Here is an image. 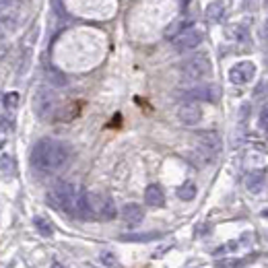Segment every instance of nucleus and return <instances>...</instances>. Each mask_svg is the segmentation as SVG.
<instances>
[{"label":"nucleus","instance_id":"1","mask_svg":"<svg viewBox=\"0 0 268 268\" xmlns=\"http://www.w3.org/2000/svg\"><path fill=\"white\" fill-rule=\"evenodd\" d=\"M68 161V148L54 138L40 140L31 151V165L42 173H56Z\"/></svg>","mask_w":268,"mask_h":268},{"label":"nucleus","instance_id":"2","mask_svg":"<svg viewBox=\"0 0 268 268\" xmlns=\"http://www.w3.org/2000/svg\"><path fill=\"white\" fill-rule=\"evenodd\" d=\"M79 190L74 184L70 182H58L52 192H50V202L62 213H68V215H74L76 211V200H79Z\"/></svg>","mask_w":268,"mask_h":268},{"label":"nucleus","instance_id":"3","mask_svg":"<svg viewBox=\"0 0 268 268\" xmlns=\"http://www.w3.org/2000/svg\"><path fill=\"white\" fill-rule=\"evenodd\" d=\"M180 70H182V76L188 81H202L213 72V66L206 54H194L182 62Z\"/></svg>","mask_w":268,"mask_h":268},{"label":"nucleus","instance_id":"4","mask_svg":"<svg viewBox=\"0 0 268 268\" xmlns=\"http://www.w3.org/2000/svg\"><path fill=\"white\" fill-rule=\"evenodd\" d=\"M58 97L50 87H37L33 95V111L40 120H48V118L56 111Z\"/></svg>","mask_w":268,"mask_h":268},{"label":"nucleus","instance_id":"5","mask_svg":"<svg viewBox=\"0 0 268 268\" xmlns=\"http://www.w3.org/2000/svg\"><path fill=\"white\" fill-rule=\"evenodd\" d=\"M196 144H198V151L204 159H211L221 151V136L215 130H204L196 134Z\"/></svg>","mask_w":268,"mask_h":268},{"label":"nucleus","instance_id":"6","mask_svg":"<svg viewBox=\"0 0 268 268\" xmlns=\"http://www.w3.org/2000/svg\"><path fill=\"white\" fill-rule=\"evenodd\" d=\"M173 44L177 50H194L198 44H202V31L200 29H194V27L182 29L180 35L173 40Z\"/></svg>","mask_w":268,"mask_h":268},{"label":"nucleus","instance_id":"7","mask_svg":"<svg viewBox=\"0 0 268 268\" xmlns=\"http://www.w3.org/2000/svg\"><path fill=\"white\" fill-rule=\"evenodd\" d=\"M177 118H180V122L186 124V126H196L200 120H202V109L198 103H194L192 99L182 103L177 107Z\"/></svg>","mask_w":268,"mask_h":268},{"label":"nucleus","instance_id":"8","mask_svg":"<svg viewBox=\"0 0 268 268\" xmlns=\"http://www.w3.org/2000/svg\"><path fill=\"white\" fill-rule=\"evenodd\" d=\"M254 76H256V66H254L252 62H248V60L237 62V64L229 70V79H231V83H235V85H246V83H250Z\"/></svg>","mask_w":268,"mask_h":268},{"label":"nucleus","instance_id":"9","mask_svg":"<svg viewBox=\"0 0 268 268\" xmlns=\"http://www.w3.org/2000/svg\"><path fill=\"white\" fill-rule=\"evenodd\" d=\"M186 97H190L192 101H215L217 99V87L204 85V87H194L190 91H186Z\"/></svg>","mask_w":268,"mask_h":268},{"label":"nucleus","instance_id":"10","mask_svg":"<svg viewBox=\"0 0 268 268\" xmlns=\"http://www.w3.org/2000/svg\"><path fill=\"white\" fill-rule=\"evenodd\" d=\"M122 219L128 225H138L144 219V208L136 202H128L126 206H122Z\"/></svg>","mask_w":268,"mask_h":268},{"label":"nucleus","instance_id":"11","mask_svg":"<svg viewBox=\"0 0 268 268\" xmlns=\"http://www.w3.org/2000/svg\"><path fill=\"white\" fill-rule=\"evenodd\" d=\"M144 202L148 206H163L165 204V194H163V188L157 186V184H151L146 190H144Z\"/></svg>","mask_w":268,"mask_h":268},{"label":"nucleus","instance_id":"12","mask_svg":"<svg viewBox=\"0 0 268 268\" xmlns=\"http://www.w3.org/2000/svg\"><path fill=\"white\" fill-rule=\"evenodd\" d=\"M161 237V233H157V231H148V233H128V235H122V240L124 242H153V240H159Z\"/></svg>","mask_w":268,"mask_h":268},{"label":"nucleus","instance_id":"13","mask_svg":"<svg viewBox=\"0 0 268 268\" xmlns=\"http://www.w3.org/2000/svg\"><path fill=\"white\" fill-rule=\"evenodd\" d=\"M223 13H225V7L223 3H211L206 7V19L211 23H219L223 19Z\"/></svg>","mask_w":268,"mask_h":268},{"label":"nucleus","instance_id":"14","mask_svg":"<svg viewBox=\"0 0 268 268\" xmlns=\"http://www.w3.org/2000/svg\"><path fill=\"white\" fill-rule=\"evenodd\" d=\"M196 196V184L194 182H184L180 188H177V198L180 200H194Z\"/></svg>","mask_w":268,"mask_h":268},{"label":"nucleus","instance_id":"15","mask_svg":"<svg viewBox=\"0 0 268 268\" xmlns=\"http://www.w3.org/2000/svg\"><path fill=\"white\" fill-rule=\"evenodd\" d=\"M33 225H35V229H37L42 235H46V237H50V235L54 233L52 221H50V219H46V217H35V219H33Z\"/></svg>","mask_w":268,"mask_h":268},{"label":"nucleus","instance_id":"16","mask_svg":"<svg viewBox=\"0 0 268 268\" xmlns=\"http://www.w3.org/2000/svg\"><path fill=\"white\" fill-rule=\"evenodd\" d=\"M248 188L252 190V192H260V188H262V184H264V173L262 171H254L250 177H248Z\"/></svg>","mask_w":268,"mask_h":268},{"label":"nucleus","instance_id":"17","mask_svg":"<svg viewBox=\"0 0 268 268\" xmlns=\"http://www.w3.org/2000/svg\"><path fill=\"white\" fill-rule=\"evenodd\" d=\"M0 169H3L5 173H13V171H15L13 159H11L9 155H3V157H0Z\"/></svg>","mask_w":268,"mask_h":268},{"label":"nucleus","instance_id":"18","mask_svg":"<svg viewBox=\"0 0 268 268\" xmlns=\"http://www.w3.org/2000/svg\"><path fill=\"white\" fill-rule=\"evenodd\" d=\"M258 126H260V130L268 132V105H266V107H262V111H260V118H258Z\"/></svg>","mask_w":268,"mask_h":268},{"label":"nucleus","instance_id":"19","mask_svg":"<svg viewBox=\"0 0 268 268\" xmlns=\"http://www.w3.org/2000/svg\"><path fill=\"white\" fill-rule=\"evenodd\" d=\"M101 262H103L105 266H118L116 254H111V252H103V254H101Z\"/></svg>","mask_w":268,"mask_h":268},{"label":"nucleus","instance_id":"20","mask_svg":"<svg viewBox=\"0 0 268 268\" xmlns=\"http://www.w3.org/2000/svg\"><path fill=\"white\" fill-rule=\"evenodd\" d=\"M13 7H15V0H0V17L13 11Z\"/></svg>","mask_w":268,"mask_h":268},{"label":"nucleus","instance_id":"21","mask_svg":"<svg viewBox=\"0 0 268 268\" xmlns=\"http://www.w3.org/2000/svg\"><path fill=\"white\" fill-rule=\"evenodd\" d=\"M0 130H3V132H13V120H11V118L5 120V116H0Z\"/></svg>","mask_w":268,"mask_h":268},{"label":"nucleus","instance_id":"22","mask_svg":"<svg viewBox=\"0 0 268 268\" xmlns=\"http://www.w3.org/2000/svg\"><path fill=\"white\" fill-rule=\"evenodd\" d=\"M266 91H268V81H262V83H260V85L256 87L254 95H256V97H266V95H268Z\"/></svg>","mask_w":268,"mask_h":268},{"label":"nucleus","instance_id":"23","mask_svg":"<svg viewBox=\"0 0 268 268\" xmlns=\"http://www.w3.org/2000/svg\"><path fill=\"white\" fill-rule=\"evenodd\" d=\"M248 116H250V103H244V105L240 107V118H242V120H246Z\"/></svg>","mask_w":268,"mask_h":268},{"label":"nucleus","instance_id":"24","mask_svg":"<svg viewBox=\"0 0 268 268\" xmlns=\"http://www.w3.org/2000/svg\"><path fill=\"white\" fill-rule=\"evenodd\" d=\"M262 37H264V40L268 42V21L264 23V29H262Z\"/></svg>","mask_w":268,"mask_h":268},{"label":"nucleus","instance_id":"25","mask_svg":"<svg viewBox=\"0 0 268 268\" xmlns=\"http://www.w3.org/2000/svg\"><path fill=\"white\" fill-rule=\"evenodd\" d=\"M264 7H266V9H268V0H266V3H264Z\"/></svg>","mask_w":268,"mask_h":268},{"label":"nucleus","instance_id":"26","mask_svg":"<svg viewBox=\"0 0 268 268\" xmlns=\"http://www.w3.org/2000/svg\"><path fill=\"white\" fill-rule=\"evenodd\" d=\"M0 146H3V140H0Z\"/></svg>","mask_w":268,"mask_h":268}]
</instances>
